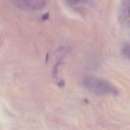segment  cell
<instances>
[{
	"mask_svg": "<svg viewBox=\"0 0 130 130\" xmlns=\"http://www.w3.org/2000/svg\"><path fill=\"white\" fill-rule=\"evenodd\" d=\"M49 54L48 53H47L46 55V59H45V63H47L48 61L49 60Z\"/></svg>",
	"mask_w": 130,
	"mask_h": 130,
	"instance_id": "52a82bcc",
	"label": "cell"
},
{
	"mask_svg": "<svg viewBox=\"0 0 130 130\" xmlns=\"http://www.w3.org/2000/svg\"><path fill=\"white\" fill-rule=\"evenodd\" d=\"M82 83L86 89L96 94L116 96L119 94V91L115 87L103 79L92 77H87L83 79Z\"/></svg>",
	"mask_w": 130,
	"mask_h": 130,
	"instance_id": "6da1fadb",
	"label": "cell"
},
{
	"mask_svg": "<svg viewBox=\"0 0 130 130\" xmlns=\"http://www.w3.org/2000/svg\"><path fill=\"white\" fill-rule=\"evenodd\" d=\"M65 82L64 81H62L58 83V85L60 88H62L65 86Z\"/></svg>",
	"mask_w": 130,
	"mask_h": 130,
	"instance_id": "8992f818",
	"label": "cell"
},
{
	"mask_svg": "<svg viewBox=\"0 0 130 130\" xmlns=\"http://www.w3.org/2000/svg\"><path fill=\"white\" fill-rule=\"evenodd\" d=\"M130 45L128 44H126L124 45L122 49V54L125 57L128 59H129L130 58Z\"/></svg>",
	"mask_w": 130,
	"mask_h": 130,
	"instance_id": "3957f363",
	"label": "cell"
},
{
	"mask_svg": "<svg viewBox=\"0 0 130 130\" xmlns=\"http://www.w3.org/2000/svg\"><path fill=\"white\" fill-rule=\"evenodd\" d=\"M59 62H58L55 66L53 70V77L56 78L57 77L58 67L59 64Z\"/></svg>",
	"mask_w": 130,
	"mask_h": 130,
	"instance_id": "277c9868",
	"label": "cell"
},
{
	"mask_svg": "<svg viewBox=\"0 0 130 130\" xmlns=\"http://www.w3.org/2000/svg\"><path fill=\"white\" fill-rule=\"evenodd\" d=\"M118 21L125 28L130 27V0H121L119 6Z\"/></svg>",
	"mask_w": 130,
	"mask_h": 130,
	"instance_id": "7a4b0ae2",
	"label": "cell"
},
{
	"mask_svg": "<svg viewBox=\"0 0 130 130\" xmlns=\"http://www.w3.org/2000/svg\"><path fill=\"white\" fill-rule=\"evenodd\" d=\"M49 17V13H47L44 14L42 17L43 19V20H48Z\"/></svg>",
	"mask_w": 130,
	"mask_h": 130,
	"instance_id": "5b68a950",
	"label": "cell"
}]
</instances>
